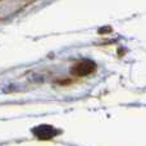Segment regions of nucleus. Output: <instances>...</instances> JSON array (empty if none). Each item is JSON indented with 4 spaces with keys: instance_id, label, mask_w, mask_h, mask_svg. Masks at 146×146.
I'll return each mask as SVG.
<instances>
[{
    "instance_id": "obj_2",
    "label": "nucleus",
    "mask_w": 146,
    "mask_h": 146,
    "mask_svg": "<svg viewBox=\"0 0 146 146\" xmlns=\"http://www.w3.org/2000/svg\"><path fill=\"white\" fill-rule=\"evenodd\" d=\"M96 64L92 60H81L73 67L72 72L77 76H86L95 71Z\"/></svg>"
},
{
    "instance_id": "obj_1",
    "label": "nucleus",
    "mask_w": 146,
    "mask_h": 146,
    "mask_svg": "<svg viewBox=\"0 0 146 146\" xmlns=\"http://www.w3.org/2000/svg\"><path fill=\"white\" fill-rule=\"evenodd\" d=\"M33 135L36 137L41 140H49L51 137H54L55 135H58V131H56L54 127L49 126V124H41V126H37L36 128L32 129Z\"/></svg>"
}]
</instances>
